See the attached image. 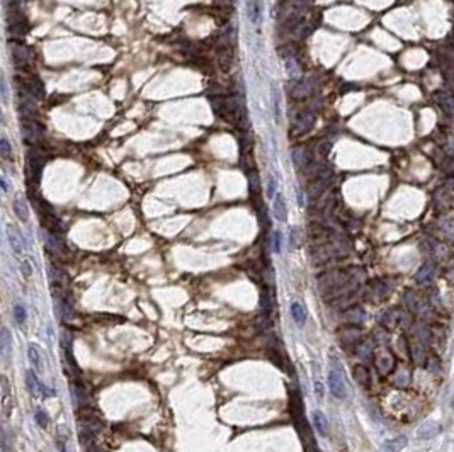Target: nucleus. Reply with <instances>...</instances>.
<instances>
[{"instance_id": "1", "label": "nucleus", "mask_w": 454, "mask_h": 452, "mask_svg": "<svg viewBox=\"0 0 454 452\" xmlns=\"http://www.w3.org/2000/svg\"><path fill=\"white\" fill-rule=\"evenodd\" d=\"M328 388H330L332 395L339 399L347 398V383L344 377V369H342L340 361L337 355L330 357V372H328Z\"/></svg>"}, {"instance_id": "2", "label": "nucleus", "mask_w": 454, "mask_h": 452, "mask_svg": "<svg viewBox=\"0 0 454 452\" xmlns=\"http://www.w3.org/2000/svg\"><path fill=\"white\" fill-rule=\"evenodd\" d=\"M28 164H26V180L31 185H38L41 180L43 167H44V158L38 155L36 151H29L28 153Z\"/></svg>"}, {"instance_id": "3", "label": "nucleus", "mask_w": 454, "mask_h": 452, "mask_svg": "<svg viewBox=\"0 0 454 452\" xmlns=\"http://www.w3.org/2000/svg\"><path fill=\"white\" fill-rule=\"evenodd\" d=\"M395 366H397V361H395L393 354H391L390 350L386 349H381L376 352L374 355V367L378 370L381 376H386V374H390L391 370L395 369Z\"/></svg>"}, {"instance_id": "4", "label": "nucleus", "mask_w": 454, "mask_h": 452, "mask_svg": "<svg viewBox=\"0 0 454 452\" xmlns=\"http://www.w3.org/2000/svg\"><path fill=\"white\" fill-rule=\"evenodd\" d=\"M22 85H24L26 92H29V95H31L32 99H36V101H41V99H44V95H46L44 85L38 77H34V75L24 77V79H22Z\"/></svg>"}, {"instance_id": "5", "label": "nucleus", "mask_w": 454, "mask_h": 452, "mask_svg": "<svg viewBox=\"0 0 454 452\" xmlns=\"http://www.w3.org/2000/svg\"><path fill=\"white\" fill-rule=\"evenodd\" d=\"M271 109H272V117H274L276 124L283 123V104H281V92L276 82L271 84Z\"/></svg>"}, {"instance_id": "6", "label": "nucleus", "mask_w": 454, "mask_h": 452, "mask_svg": "<svg viewBox=\"0 0 454 452\" xmlns=\"http://www.w3.org/2000/svg\"><path fill=\"white\" fill-rule=\"evenodd\" d=\"M21 131H22V135H24L26 143H32V141H36V140L41 138V128H39L32 119H29V117L28 119H22Z\"/></svg>"}, {"instance_id": "7", "label": "nucleus", "mask_w": 454, "mask_h": 452, "mask_svg": "<svg viewBox=\"0 0 454 452\" xmlns=\"http://www.w3.org/2000/svg\"><path fill=\"white\" fill-rule=\"evenodd\" d=\"M272 201H274V204H272L274 218L278 221H281V223H286L287 221V204H286V199H284L283 192L281 191L276 192L274 198H272Z\"/></svg>"}, {"instance_id": "8", "label": "nucleus", "mask_w": 454, "mask_h": 452, "mask_svg": "<svg viewBox=\"0 0 454 452\" xmlns=\"http://www.w3.org/2000/svg\"><path fill=\"white\" fill-rule=\"evenodd\" d=\"M344 320L349 325L359 327V325H363L364 321H366V311H364V308H361V306L354 305L344 311Z\"/></svg>"}, {"instance_id": "9", "label": "nucleus", "mask_w": 454, "mask_h": 452, "mask_svg": "<svg viewBox=\"0 0 454 452\" xmlns=\"http://www.w3.org/2000/svg\"><path fill=\"white\" fill-rule=\"evenodd\" d=\"M29 60H31V53H29L28 48L21 46V44L14 46V50H12V61L16 63L17 68H26V66L29 65Z\"/></svg>"}, {"instance_id": "10", "label": "nucleus", "mask_w": 454, "mask_h": 452, "mask_svg": "<svg viewBox=\"0 0 454 452\" xmlns=\"http://www.w3.org/2000/svg\"><path fill=\"white\" fill-rule=\"evenodd\" d=\"M408 444V439L405 435H398L393 437V439L386 440L381 447H379L378 452H400L401 449H405V446Z\"/></svg>"}, {"instance_id": "11", "label": "nucleus", "mask_w": 454, "mask_h": 452, "mask_svg": "<svg viewBox=\"0 0 454 452\" xmlns=\"http://www.w3.org/2000/svg\"><path fill=\"white\" fill-rule=\"evenodd\" d=\"M441 432H442V427L439 424H434V422H426V424L419 427V430H417V437H419V439H434V437H437Z\"/></svg>"}, {"instance_id": "12", "label": "nucleus", "mask_w": 454, "mask_h": 452, "mask_svg": "<svg viewBox=\"0 0 454 452\" xmlns=\"http://www.w3.org/2000/svg\"><path fill=\"white\" fill-rule=\"evenodd\" d=\"M9 31L12 32V34H17V36H22L26 34V32L29 31V22L26 19L24 16H19V14H16V16L10 19L9 22Z\"/></svg>"}, {"instance_id": "13", "label": "nucleus", "mask_w": 454, "mask_h": 452, "mask_svg": "<svg viewBox=\"0 0 454 452\" xmlns=\"http://www.w3.org/2000/svg\"><path fill=\"white\" fill-rule=\"evenodd\" d=\"M434 276H435V265L432 264V262H426L422 267L417 270L415 281L419 284H427L434 279Z\"/></svg>"}, {"instance_id": "14", "label": "nucleus", "mask_w": 454, "mask_h": 452, "mask_svg": "<svg viewBox=\"0 0 454 452\" xmlns=\"http://www.w3.org/2000/svg\"><path fill=\"white\" fill-rule=\"evenodd\" d=\"M28 359H29V362H31L32 370H34V372H43L44 370L43 359H41L39 350L36 349L34 343H28Z\"/></svg>"}, {"instance_id": "15", "label": "nucleus", "mask_w": 454, "mask_h": 452, "mask_svg": "<svg viewBox=\"0 0 454 452\" xmlns=\"http://www.w3.org/2000/svg\"><path fill=\"white\" fill-rule=\"evenodd\" d=\"M7 240H9V245L12 248V252L16 255H19L22 252V243H21V236L17 233V229L12 225H7Z\"/></svg>"}, {"instance_id": "16", "label": "nucleus", "mask_w": 454, "mask_h": 452, "mask_svg": "<svg viewBox=\"0 0 454 452\" xmlns=\"http://www.w3.org/2000/svg\"><path fill=\"white\" fill-rule=\"evenodd\" d=\"M12 337L7 327H0V357H9Z\"/></svg>"}, {"instance_id": "17", "label": "nucleus", "mask_w": 454, "mask_h": 452, "mask_svg": "<svg viewBox=\"0 0 454 452\" xmlns=\"http://www.w3.org/2000/svg\"><path fill=\"white\" fill-rule=\"evenodd\" d=\"M247 9H249V19L254 26H257L260 22L262 16V3L260 0H249L247 3Z\"/></svg>"}, {"instance_id": "18", "label": "nucleus", "mask_w": 454, "mask_h": 452, "mask_svg": "<svg viewBox=\"0 0 454 452\" xmlns=\"http://www.w3.org/2000/svg\"><path fill=\"white\" fill-rule=\"evenodd\" d=\"M354 379H356L357 384L366 388L371 384V372L368 370L366 366H356L354 367Z\"/></svg>"}, {"instance_id": "19", "label": "nucleus", "mask_w": 454, "mask_h": 452, "mask_svg": "<svg viewBox=\"0 0 454 452\" xmlns=\"http://www.w3.org/2000/svg\"><path fill=\"white\" fill-rule=\"evenodd\" d=\"M38 376H36V372L32 369H28L26 370V388H28L29 395L32 396V398H38Z\"/></svg>"}, {"instance_id": "20", "label": "nucleus", "mask_w": 454, "mask_h": 452, "mask_svg": "<svg viewBox=\"0 0 454 452\" xmlns=\"http://www.w3.org/2000/svg\"><path fill=\"white\" fill-rule=\"evenodd\" d=\"M14 213H16V216L19 218V221H22V223H28L29 209H28V202H26L22 198H17L16 201H14Z\"/></svg>"}, {"instance_id": "21", "label": "nucleus", "mask_w": 454, "mask_h": 452, "mask_svg": "<svg viewBox=\"0 0 454 452\" xmlns=\"http://www.w3.org/2000/svg\"><path fill=\"white\" fill-rule=\"evenodd\" d=\"M289 310H291V316H293L294 323L300 325V327H303V325H305V321H306V311H305V308H303V306L298 301H294V303H291Z\"/></svg>"}, {"instance_id": "22", "label": "nucleus", "mask_w": 454, "mask_h": 452, "mask_svg": "<svg viewBox=\"0 0 454 452\" xmlns=\"http://www.w3.org/2000/svg\"><path fill=\"white\" fill-rule=\"evenodd\" d=\"M0 381H2V388H3V398H2V406L5 415L10 413V408H12V398H10V388H9V381H7L5 376H0Z\"/></svg>"}, {"instance_id": "23", "label": "nucleus", "mask_w": 454, "mask_h": 452, "mask_svg": "<svg viewBox=\"0 0 454 452\" xmlns=\"http://www.w3.org/2000/svg\"><path fill=\"white\" fill-rule=\"evenodd\" d=\"M410 350H412V355H413V361L417 362V364H426L427 361V352L424 350V347L420 345L419 342H412L410 343Z\"/></svg>"}, {"instance_id": "24", "label": "nucleus", "mask_w": 454, "mask_h": 452, "mask_svg": "<svg viewBox=\"0 0 454 452\" xmlns=\"http://www.w3.org/2000/svg\"><path fill=\"white\" fill-rule=\"evenodd\" d=\"M313 424H315V428L318 430L320 435H327V418H325V415L322 413L320 410L313 411Z\"/></svg>"}, {"instance_id": "25", "label": "nucleus", "mask_w": 454, "mask_h": 452, "mask_svg": "<svg viewBox=\"0 0 454 452\" xmlns=\"http://www.w3.org/2000/svg\"><path fill=\"white\" fill-rule=\"evenodd\" d=\"M0 452H12V439L3 425H0Z\"/></svg>"}, {"instance_id": "26", "label": "nucleus", "mask_w": 454, "mask_h": 452, "mask_svg": "<svg viewBox=\"0 0 454 452\" xmlns=\"http://www.w3.org/2000/svg\"><path fill=\"white\" fill-rule=\"evenodd\" d=\"M26 316H28V311H26L24 305H22L21 301H17L16 305H14V320H16L17 325H24L26 323Z\"/></svg>"}, {"instance_id": "27", "label": "nucleus", "mask_w": 454, "mask_h": 452, "mask_svg": "<svg viewBox=\"0 0 454 452\" xmlns=\"http://www.w3.org/2000/svg\"><path fill=\"white\" fill-rule=\"evenodd\" d=\"M34 420H36V424H38L41 428H46L48 424H50V417H48L46 410L36 408V411H34Z\"/></svg>"}, {"instance_id": "28", "label": "nucleus", "mask_w": 454, "mask_h": 452, "mask_svg": "<svg viewBox=\"0 0 454 452\" xmlns=\"http://www.w3.org/2000/svg\"><path fill=\"white\" fill-rule=\"evenodd\" d=\"M276 192H278V179L274 177V173H269L267 175V198L272 199Z\"/></svg>"}, {"instance_id": "29", "label": "nucleus", "mask_w": 454, "mask_h": 452, "mask_svg": "<svg viewBox=\"0 0 454 452\" xmlns=\"http://www.w3.org/2000/svg\"><path fill=\"white\" fill-rule=\"evenodd\" d=\"M272 250L276 254H281L283 250V231L281 229H276L274 235H272Z\"/></svg>"}, {"instance_id": "30", "label": "nucleus", "mask_w": 454, "mask_h": 452, "mask_svg": "<svg viewBox=\"0 0 454 452\" xmlns=\"http://www.w3.org/2000/svg\"><path fill=\"white\" fill-rule=\"evenodd\" d=\"M395 381H397L398 386H407V384L410 383V374H408V370L403 369V370H400V372H397Z\"/></svg>"}, {"instance_id": "31", "label": "nucleus", "mask_w": 454, "mask_h": 452, "mask_svg": "<svg viewBox=\"0 0 454 452\" xmlns=\"http://www.w3.org/2000/svg\"><path fill=\"white\" fill-rule=\"evenodd\" d=\"M21 274H22V277H26V279H29V277L32 276V265L29 260L21 262Z\"/></svg>"}, {"instance_id": "32", "label": "nucleus", "mask_w": 454, "mask_h": 452, "mask_svg": "<svg viewBox=\"0 0 454 452\" xmlns=\"http://www.w3.org/2000/svg\"><path fill=\"white\" fill-rule=\"evenodd\" d=\"M0 155L3 157H10V143L5 138L0 140Z\"/></svg>"}, {"instance_id": "33", "label": "nucleus", "mask_w": 454, "mask_h": 452, "mask_svg": "<svg viewBox=\"0 0 454 452\" xmlns=\"http://www.w3.org/2000/svg\"><path fill=\"white\" fill-rule=\"evenodd\" d=\"M259 187H260L259 179H257V175L254 173V175H250V191H252V192H257V191H259Z\"/></svg>"}, {"instance_id": "34", "label": "nucleus", "mask_w": 454, "mask_h": 452, "mask_svg": "<svg viewBox=\"0 0 454 452\" xmlns=\"http://www.w3.org/2000/svg\"><path fill=\"white\" fill-rule=\"evenodd\" d=\"M0 92H2V97L7 99V87H5V80H3V77H0Z\"/></svg>"}, {"instance_id": "35", "label": "nucleus", "mask_w": 454, "mask_h": 452, "mask_svg": "<svg viewBox=\"0 0 454 452\" xmlns=\"http://www.w3.org/2000/svg\"><path fill=\"white\" fill-rule=\"evenodd\" d=\"M315 391H316V395H318V398H323V390H322V383H320V381L315 383Z\"/></svg>"}, {"instance_id": "36", "label": "nucleus", "mask_w": 454, "mask_h": 452, "mask_svg": "<svg viewBox=\"0 0 454 452\" xmlns=\"http://www.w3.org/2000/svg\"><path fill=\"white\" fill-rule=\"evenodd\" d=\"M0 187H2L3 192H9V184L5 182V179H3V177H0Z\"/></svg>"}, {"instance_id": "37", "label": "nucleus", "mask_w": 454, "mask_h": 452, "mask_svg": "<svg viewBox=\"0 0 454 452\" xmlns=\"http://www.w3.org/2000/svg\"><path fill=\"white\" fill-rule=\"evenodd\" d=\"M57 447H58V449H60V452H66V447H65L63 440H60V439H58V440H57Z\"/></svg>"}]
</instances>
